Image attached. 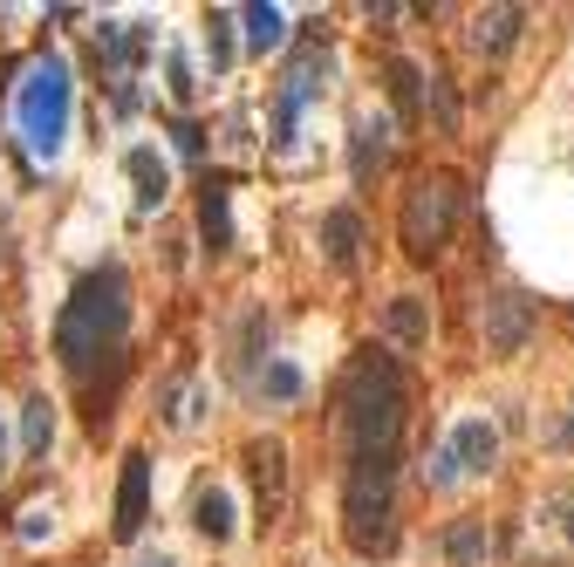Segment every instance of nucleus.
I'll return each mask as SVG.
<instances>
[{
    "mask_svg": "<svg viewBox=\"0 0 574 567\" xmlns=\"http://www.w3.org/2000/svg\"><path fill=\"white\" fill-rule=\"evenodd\" d=\"M343 533L362 560L397 547V466H404V370L376 342L349 355L343 390Z\"/></svg>",
    "mask_w": 574,
    "mask_h": 567,
    "instance_id": "nucleus-1",
    "label": "nucleus"
},
{
    "mask_svg": "<svg viewBox=\"0 0 574 567\" xmlns=\"http://www.w3.org/2000/svg\"><path fill=\"white\" fill-rule=\"evenodd\" d=\"M123 335H130V274L117 261H103V267H89L83 280H75V294L62 301L56 355H62V370L75 383H89L96 363H117Z\"/></svg>",
    "mask_w": 574,
    "mask_h": 567,
    "instance_id": "nucleus-2",
    "label": "nucleus"
},
{
    "mask_svg": "<svg viewBox=\"0 0 574 567\" xmlns=\"http://www.w3.org/2000/svg\"><path fill=\"white\" fill-rule=\"evenodd\" d=\"M14 123H21V137H28V150H41V158H56V150H62V137H69V62L56 56V48L35 56L28 75H21Z\"/></svg>",
    "mask_w": 574,
    "mask_h": 567,
    "instance_id": "nucleus-3",
    "label": "nucleus"
},
{
    "mask_svg": "<svg viewBox=\"0 0 574 567\" xmlns=\"http://www.w3.org/2000/svg\"><path fill=\"white\" fill-rule=\"evenodd\" d=\"M452 219H458V178L452 171H424L404 192V219H397L404 253L410 261H431V253L452 240Z\"/></svg>",
    "mask_w": 574,
    "mask_h": 567,
    "instance_id": "nucleus-4",
    "label": "nucleus"
},
{
    "mask_svg": "<svg viewBox=\"0 0 574 567\" xmlns=\"http://www.w3.org/2000/svg\"><path fill=\"white\" fill-rule=\"evenodd\" d=\"M534 322H540V301L519 294V288H500V294L486 301V349L492 355H519V349H527V335H534Z\"/></svg>",
    "mask_w": 574,
    "mask_h": 567,
    "instance_id": "nucleus-5",
    "label": "nucleus"
},
{
    "mask_svg": "<svg viewBox=\"0 0 574 567\" xmlns=\"http://www.w3.org/2000/svg\"><path fill=\"white\" fill-rule=\"evenodd\" d=\"M247 472H253V493H260V527H274L287 512V445L280 437H253Z\"/></svg>",
    "mask_w": 574,
    "mask_h": 567,
    "instance_id": "nucleus-6",
    "label": "nucleus"
},
{
    "mask_svg": "<svg viewBox=\"0 0 574 567\" xmlns=\"http://www.w3.org/2000/svg\"><path fill=\"white\" fill-rule=\"evenodd\" d=\"M144 506H151V458L130 451L123 458V479H117V520H110V533L117 540H137L144 533Z\"/></svg>",
    "mask_w": 574,
    "mask_h": 567,
    "instance_id": "nucleus-7",
    "label": "nucleus"
},
{
    "mask_svg": "<svg viewBox=\"0 0 574 567\" xmlns=\"http://www.w3.org/2000/svg\"><path fill=\"white\" fill-rule=\"evenodd\" d=\"M445 451H452L458 479H465V472H492V458H500V431H492L486 418H465V424L445 437Z\"/></svg>",
    "mask_w": 574,
    "mask_h": 567,
    "instance_id": "nucleus-8",
    "label": "nucleus"
},
{
    "mask_svg": "<svg viewBox=\"0 0 574 567\" xmlns=\"http://www.w3.org/2000/svg\"><path fill=\"white\" fill-rule=\"evenodd\" d=\"M123 171H130V185H137V213H158L165 205V192H171V171H165V158L151 144H137L123 158Z\"/></svg>",
    "mask_w": 574,
    "mask_h": 567,
    "instance_id": "nucleus-9",
    "label": "nucleus"
},
{
    "mask_svg": "<svg viewBox=\"0 0 574 567\" xmlns=\"http://www.w3.org/2000/svg\"><path fill=\"white\" fill-rule=\"evenodd\" d=\"M519 28H527V8H486V14H473V48L479 56H506Z\"/></svg>",
    "mask_w": 574,
    "mask_h": 567,
    "instance_id": "nucleus-10",
    "label": "nucleus"
},
{
    "mask_svg": "<svg viewBox=\"0 0 574 567\" xmlns=\"http://www.w3.org/2000/svg\"><path fill=\"white\" fill-rule=\"evenodd\" d=\"M492 547H500V540H492L486 520H452V527H445V560H452V567H486Z\"/></svg>",
    "mask_w": 574,
    "mask_h": 567,
    "instance_id": "nucleus-11",
    "label": "nucleus"
},
{
    "mask_svg": "<svg viewBox=\"0 0 574 567\" xmlns=\"http://www.w3.org/2000/svg\"><path fill=\"white\" fill-rule=\"evenodd\" d=\"M383 335L397 349H424V335H431V307L417 301V294H397L390 301V315H383Z\"/></svg>",
    "mask_w": 574,
    "mask_h": 567,
    "instance_id": "nucleus-12",
    "label": "nucleus"
},
{
    "mask_svg": "<svg viewBox=\"0 0 574 567\" xmlns=\"http://www.w3.org/2000/svg\"><path fill=\"white\" fill-rule=\"evenodd\" d=\"M322 246H328V261L343 267V274L356 267V246H362V219L349 213V205H335V213L322 219Z\"/></svg>",
    "mask_w": 574,
    "mask_h": 567,
    "instance_id": "nucleus-13",
    "label": "nucleus"
},
{
    "mask_svg": "<svg viewBox=\"0 0 574 567\" xmlns=\"http://www.w3.org/2000/svg\"><path fill=\"white\" fill-rule=\"evenodd\" d=\"M48 445H56V403H48V397H28V403H21V451H28V458H48Z\"/></svg>",
    "mask_w": 574,
    "mask_h": 567,
    "instance_id": "nucleus-14",
    "label": "nucleus"
},
{
    "mask_svg": "<svg viewBox=\"0 0 574 567\" xmlns=\"http://www.w3.org/2000/svg\"><path fill=\"white\" fill-rule=\"evenodd\" d=\"M199 233H205V246H213V253H226V246H232V213H226V185H205V192H199Z\"/></svg>",
    "mask_w": 574,
    "mask_h": 567,
    "instance_id": "nucleus-15",
    "label": "nucleus"
},
{
    "mask_svg": "<svg viewBox=\"0 0 574 567\" xmlns=\"http://www.w3.org/2000/svg\"><path fill=\"white\" fill-rule=\"evenodd\" d=\"M192 527L205 540H226L232 533V493H226V485H205V493L192 499Z\"/></svg>",
    "mask_w": 574,
    "mask_h": 567,
    "instance_id": "nucleus-16",
    "label": "nucleus"
},
{
    "mask_svg": "<svg viewBox=\"0 0 574 567\" xmlns=\"http://www.w3.org/2000/svg\"><path fill=\"white\" fill-rule=\"evenodd\" d=\"M383 165H390V123H362L356 131V185H370Z\"/></svg>",
    "mask_w": 574,
    "mask_h": 567,
    "instance_id": "nucleus-17",
    "label": "nucleus"
},
{
    "mask_svg": "<svg viewBox=\"0 0 574 567\" xmlns=\"http://www.w3.org/2000/svg\"><path fill=\"white\" fill-rule=\"evenodd\" d=\"M390 96H397V110H404V117L424 110V69H417L410 56H390Z\"/></svg>",
    "mask_w": 574,
    "mask_h": 567,
    "instance_id": "nucleus-18",
    "label": "nucleus"
},
{
    "mask_svg": "<svg viewBox=\"0 0 574 567\" xmlns=\"http://www.w3.org/2000/svg\"><path fill=\"white\" fill-rule=\"evenodd\" d=\"M280 35H287V14H280V8H267V0L247 8V41H253V48H280Z\"/></svg>",
    "mask_w": 574,
    "mask_h": 567,
    "instance_id": "nucleus-19",
    "label": "nucleus"
},
{
    "mask_svg": "<svg viewBox=\"0 0 574 567\" xmlns=\"http://www.w3.org/2000/svg\"><path fill=\"white\" fill-rule=\"evenodd\" d=\"M267 397H301V370L295 363H267Z\"/></svg>",
    "mask_w": 574,
    "mask_h": 567,
    "instance_id": "nucleus-20",
    "label": "nucleus"
},
{
    "mask_svg": "<svg viewBox=\"0 0 574 567\" xmlns=\"http://www.w3.org/2000/svg\"><path fill=\"white\" fill-rule=\"evenodd\" d=\"M540 512H547V520H554V527L567 533V547H574V485H567V493H554V499H547Z\"/></svg>",
    "mask_w": 574,
    "mask_h": 567,
    "instance_id": "nucleus-21",
    "label": "nucleus"
},
{
    "mask_svg": "<svg viewBox=\"0 0 574 567\" xmlns=\"http://www.w3.org/2000/svg\"><path fill=\"white\" fill-rule=\"evenodd\" d=\"M226 28H232V21H226V14H213V69H226V62H232V35H226Z\"/></svg>",
    "mask_w": 574,
    "mask_h": 567,
    "instance_id": "nucleus-22",
    "label": "nucleus"
},
{
    "mask_svg": "<svg viewBox=\"0 0 574 567\" xmlns=\"http://www.w3.org/2000/svg\"><path fill=\"white\" fill-rule=\"evenodd\" d=\"M171 96L192 102V69H186V62H171Z\"/></svg>",
    "mask_w": 574,
    "mask_h": 567,
    "instance_id": "nucleus-23",
    "label": "nucleus"
},
{
    "mask_svg": "<svg viewBox=\"0 0 574 567\" xmlns=\"http://www.w3.org/2000/svg\"><path fill=\"white\" fill-rule=\"evenodd\" d=\"M0 479H8V431H0Z\"/></svg>",
    "mask_w": 574,
    "mask_h": 567,
    "instance_id": "nucleus-24",
    "label": "nucleus"
},
{
    "mask_svg": "<svg viewBox=\"0 0 574 567\" xmlns=\"http://www.w3.org/2000/svg\"><path fill=\"white\" fill-rule=\"evenodd\" d=\"M561 445H567V451H574V418H567V431H561Z\"/></svg>",
    "mask_w": 574,
    "mask_h": 567,
    "instance_id": "nucleus-25",
    "label": "nucleus"
},
{
    "mask_svg": "<svg viewBox=\"0 0 574 567\" xmlns=\"http://www.w3.org/2000/svg\"><path fill=\"white\" fill-rule=\"evenodd\" d=\"M144 567H178V560H165V554H151V560H144Z\"/></svg>",
    "mask_w": 574,
    "mask_h": 567,
    "instance_id": "nucleus-26",
    "label": "nucleus"
}]
</instances>
